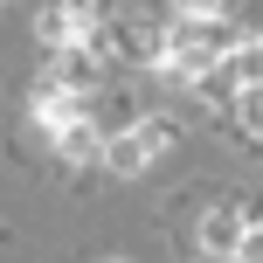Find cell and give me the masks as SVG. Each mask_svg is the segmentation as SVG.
I'll use <instances>...</instances> for the list:
<instances>
[{
	"instance_id": "277c9868",
	"label": "cell",
	"mask_w": 263,
	"mask_h": 263,
	"mask_svg": "<svg viewBox=\"0 0 263 263\" xmlns=\"http://www.w3.org/2000/svg\"><path fill=\"white\" fill-rule=\"evenodd\" d=\"M35 118L49 125V132L69 125V118H83V83H69L63 69H49V77L35 83Z\"/></svg>"
},
{
	"instance_id": "30bf717a",
	"label": "cell",
	"mask_w": 263,
	"mask_h": 263,
	"mask_svg": "<svg viewBox=\"0 0 263 263\" xmlns=\"http://www.w3.org/2000/svg\"><path fill=\"white\" fill-rule=\"evenodd\" d=\"M90 7H97V0H90Z\"/></svg>"
},
{
	"instance_id": "7a4b0ae2",
	"label": "cell",
	"mask_w": 263,
	"mask_h": 263,
	"mask_svg": "<svg viewBox=\"0 0 263 263\" xmlns=\"http://www.w3.org/2000/svg\"><path fill=\"white\" fill-rule=\"evenodd\" d=\"M166 139H173L166 118H145V125L118 132V139H104V153H97V159H104L111 173H145V166L159 159V145H166Z\"/></svg>"
},
{
	"instance_id": "5b68a950",
	"label": "cell",
	"mask_w": 263,
	"mask_h": 263,
	"mask_svg": "<svg viewBox=\"0 0 263 263\" xmlns=\"http://www.w3.org/2000/svg\"><path fill=\"white\" fill-rule=\"evenodd\" d=\"M55 153H63L69 166H90V159L104 153V139H97L90 118H69V125H55Z\"/></svg>"
},
{
	"instance_id": "9c48e42d",
	"label": "cell",
	"mask_w": 263,
	"mask_h": 263,
	"mask_svg": "<svg viewBox=\"0 0 263 263\" xmlns=\"http://www.w3.org/2000/svg\"><path fill=\"white\" fill-rule=\"evenodd\" d=\"M187 14H222V0H180Z\"/></svg>"
},
{
	"instance_id": "52a82bcc",
	"label": "cell",
	"mask_w": 263,
	"mask_h": 263,
	"mask_svg": "<svg viewBox=\"0 0 263 263\" xmlns=\"http://www.w3.org/2000/svg\"><path fill=\"white\" fill-rule=\"evenodd\" d=\"M236 111L250 118V132H263V77H256V83H242V90H236Z\"/></svg>"
},
{
	"instance_id": "6da1fadb",
	"label": "cell",
	"mask_w": 263,
	"mask_h": 263,
	"mask_svg": "<svg viewBox=\"0 0 263 263\" xmlns=\"http://www.w3.org/2000/svg\"><path fill=\"white\" fill-rule=\"evenodd\" d=\"M229 28L215 21V14H187L180 28H159V63H166V77H180V83H201V77H215V63L229 55Z\"/></svg>"
},
{
	"instance_id": "3957f363",
	"label": "cell",
	"mask_w": 263,
	"mask_h": 263,
	"mask_svg": "<svg viewBox=\"0 0 263 263\" xmlns=\"http://www.w3.org/2000/svg\"><path fill=\"white\" fill-rule=\"evenodd\" d=\"M90 0H55V7H42V42H49V49H83V42H90Z\"/></svg>"
},
{
	"instance_id": "ba28073f",
	"label": "cell",
	"mask_w": 263,
	"mask_h": 263,
	"mask_svg": "<svg viewBox=\"0 0 263 263\" xmlns=\"http://www.w3.org/2000/svg\"><path fill=\"white\" fill-rule=\"evenodd\" d=\"M236 256H242V263H263V222H256V229H242V242H236Z\"/></svg>"
},
{
	"instance_id": "8992f818",
	"label": "cell",
	"mask_w": 263,
	"mask_h": 263,
	"mask_svg": "<svg viewBox=\"0 0 263 263\" xmlns=\"http://www.w3.org/2000/svg\"><path fill=\"white\" fill-rule=\"evenodd\" d=\"M236 242H242V208H215L208 222H201V250L236 256Z\"/></svg>"
}]
</instances>
